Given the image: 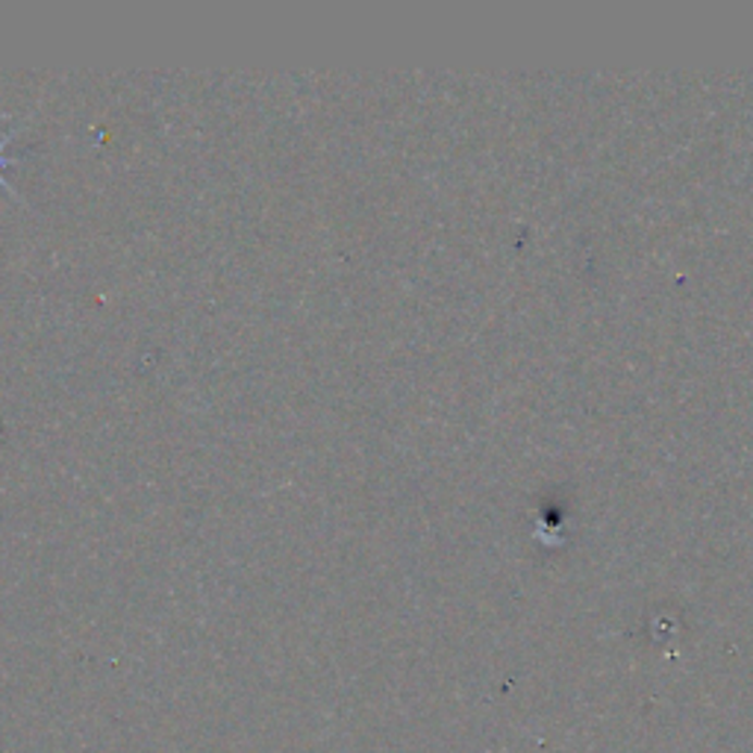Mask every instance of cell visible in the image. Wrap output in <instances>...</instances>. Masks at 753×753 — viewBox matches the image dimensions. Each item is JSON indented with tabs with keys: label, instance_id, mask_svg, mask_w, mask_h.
<instances>
[{
	"label": "cell",
	"instance_id": "6da1fadb",
	"mask_svg": "<svg viewBox=\"0 0 753 753\" xmlns=\"http://www.w3.org/2000/svg\"><path fill=\"white\" fill-rule=\"evenodd\" d=\"M15 129H18V127H10V129H7V136L0 139V188H3V192H10L12 198H18V192L12 188V183H7V180H3V171L10 169L12 162H15V157H12V153H10V141H12V136H15Z\"/></svg>",
	"mask_w": 753,
	"mask_h": 753
}]
</instances>
